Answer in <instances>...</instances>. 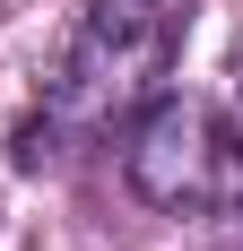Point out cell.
<instances>
[{
  "label": "cell",
  "instance_id": "6da1fadb",
  "mask_svg": "<svg viewBox=\"0 0 243 251\" xmlns=\"http://www.w3.org/2000/svg\"><path fill=\"white\" fill-rule=\"evenodd\" d=\"M182 52V9L174 0H87L70 26V44L52 61L35 122H26V165L44 156H78L130 130L148 96H165V70Z\"/></svg>",
  "mask_w": 243,
  "mask_h": 251
},
{
  "label": "cell",
  "instance_id": "7a4b0ae2",
  "mask_svg": "<svg viewBox=\"0 0 243 251\" xmlns=\"http://www.w3.org/2000/svg\"><path fill=\"white\" fill-rule=\"evenodd\" d=\"M226 139H217V113L191 96H148L130 113V191L148 208H209L226 191Z\"/></svg>",
  "mask_w": 243,
  "mask_h": 251
},
{
  "label": "cell",
  "instance_id": "3957f363",
  "mask_svg": "<svg viewBox=\"0 0 243 251\" xmlns=\"http://www.w3.org/2000/svg\"><path fill=\"white\" fill-rule=\"evenodd\" d=\"M226 122H235V148H243V35H235V61H226Z\"/></svg>",
  "mask_w": 243,
  "mask_h": 251
},
{
  "label": "cell",
  "instance_id": "277c9868",
  "mask_svg": "<svg viewBox=\"0 0 243 251\" xmlns=\"http://www.w3.org/2000/svg\"><path fill=\"white\" fill-rule=\"evenodd\" d=\"M235 165H243V148H235Z\"/></svg>",
  "mask_w": 243,
  "mask_h": 251
}]
</instances>
